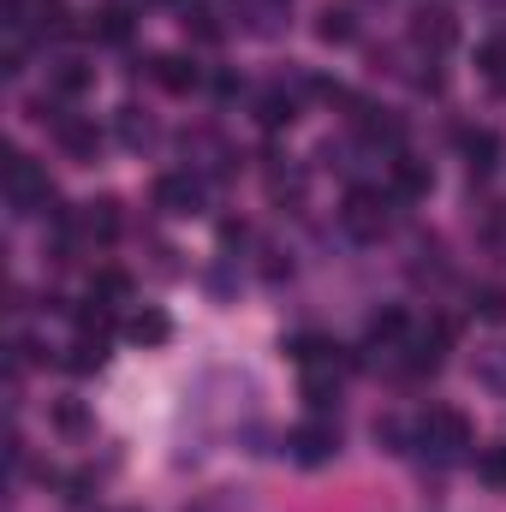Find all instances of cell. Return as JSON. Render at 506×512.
Wrapping results in <instances>:
<instances>
[{"mask_svg": "<svg viewBox=\"0 0 506 512\" xmlns=\"http://www.w3.org/2000/svg\"><path fill=\"white\" fill-rule=\"evenodd\" d=\"M0 185H6V203H12V215H36V209H48V203H54V185H48V173H42V167H36L24 149H6Z\"/></svg>", "mask_w": 506, "mask_h": 512, "instance_id": "6da1fadb", "label": "cell"}, {"mask_svg": "<svg viewBox=\"0 0 506 512\" xmlns=\"http://www.w3.org/2000/svg\"><path fill=\"white\" fill-rule=\"evenodd\" d=\"M340 227H346L352 239L376 245L381 233L393 227V209H387V197H381V191H364V185H352V191H346V203H340Z\"/></svg>", "mask_w": 506, "mask_h": 512, "instance_id": "7a4b0ae2", "label": "cell"}, {"mask_svg": "<svg viewBox=\"0 0 506 512\" xmlns=\"http://www.w3.org/2000/svg\"><path fill=\"white\" fill-rule=\"evenodd\" d=\"M42 120L54 126V143H60L72 161H96V149H102V126H96L90 114H72V108H48V102H42Z\"/></svg>", "mask_w": 506, "mask_h": 512, "instance_id": "3957f363", "label": "cell"}, {"mask_svg": "<svg viewBox=\"0 0 506 512\" xmlns=\"http://www.w3.org/2000/svg\"><path fill=\"white\" fill-rule=\"evenodd\" d=\"M417 441H423V447H435L441 459H453V453H465V447H471V423H465L453 405H429V411L417 417Z\"/></svg>", "mask_w": 506, "mask_h": 512, "instance_id": "277c9868", "label": "cell"}, {"mask_svg": "<svg viewBox=\"0 0 506 512\" xmlns=\"http://www.w3.org/2000/svg\"><path fill=\"white\" fill-rule=\"evenodd\" d=\"M286 453H292L298 465H328V459L340 453V429L322 423V417H316V423H298V429L286 435Z\"/></svg>", "mask_w": 506, "mask_h": 512, "instance_id": "5b68a950", "label": "cell"}, {"mask_svg": "<svg viewBox=\"0 0 506 512\" xmlns=\"http://www.w3.org/2000/svg\"><path fill=\"white\" fill-rule=\"evenodd\" d=\"M155 209L161 215H197L203 209V179L197 173H161L155 179Z\"/></svg>", "mask_w": 506, "mask_h": 512, "instance_id": "8992f818", "label": "cell"}, {"mask_svg": "<svg viewBox=\"0 0 506 512\" xmlns=\"http://www.w3.org/2000/svg\"><path fill=\"white\" fill-rule=\"evenodd\" d=\"M411 42H417V48H435V54H447V48L459 42V18H453L447 6H423V12L411 18Z\"/></svg>", "mask_w": 506, "mask_h": 512, "instance_id": "52a82bcc", "label": "cell"}, {"mask_svg": "<svg viewBox=\"0 0 506 512\" xmlns=\"http://www.w3.org/2000/svg\"><path fill=\"white\" fill-rule=\"evenodd\" d=\"M149 72H155V84H161V90H173V96H191V90L203 84L197 60H185V54H155V60H149Z\"/></svg>", "mask_w": 506, "mask_h": 512, "instance_id": "ba28073f", "label": "cell"}, {"mask_svg": "<svg viewBox=\"0 0 506 512\" xmlns=\"http://www.w3.org/2000/svg\"><path fill=\"white\" fill-rule=\"evenodd\" d=\"M459 155H465V167H471V179H483V173H495V161H501V137L489 126L477 131H459Z\"/></svg>", "mask_w": 506, "mask_h": 512, "instance_id": "9c48e42d", "label": "cell"}, {"mask_svg": "<svg viewBox=\"0 0 506 512\" xmlns=\"http://www.w3.org/2000/svg\"><path fill=\"white\" fill-rule=\"evenodd\" d=\"M387 173H393V197H429V185H435L429 161H417V155H393Z\"/></svg>", "mask_w": 506, "mask_h": 512, "instance_id": "30bf717a", "label": "cell"}, {"mask_svg": "<svg viewBox=\"0 0 506 512\" xmlns=\"http://www.w3.org/2000/svg\"><path fill=\"white\" fill-rule=\"evenodd\" d=\"M78 227L90 233V239H120V203L114 197H96V203H84V215H78Z\"/></svg>", "mask_w": 506, "mask_h": 512, "instance_id": "8fae6325", "label": "cell"}, {"mask_svg": "<svg viewBox=\"0 0 506 512\" xmlns=\"http://www.w3.org/2000/svg\"><path fill=\"white\" fill-rule=\"evenodd\" d=\"M292 120H298V102H292L286 90H262V96H256V126L262 131H286Z\"/></svg>", "mask_w": 506, "mask_h": 512, "instance_id": "7c38bea8", "label": "cell"}, {"mask_svg": "<svg viewBox=\"0 0 506 512\" xmlns=\"http://www.w3.org/2000/svg\"><path fill=\"white\" fill-rule=\"evenodd\" d=\"M316 36L322 42H352L358 36V6H322V18H316Z\"/></svg>", "mask_w": 506, "mask_h": 512, "instance_id": "4fadbf2b", "label": "cell"}, {"mask_svg": "<svg viewBox=\"0 0 506 512\" xmlns=\"http://www.w3.org/2000/svg\"><path fill=\"white\" fill-rule=\"evenodd\" d=\"M48 84H54V96H84L96 84V72L84 60H60V66H48Z\"/></svg>", "mask_w": 506, "mask_h": 512, "instance_id": "5bb4252c", "label": "cell"}, {"mask_svg": "<svg viewBox=\"0 0 506 512\" xmlns=\"http://www.w3.org/2000/svg\"><path fill=\"white\" fill-rule=\"evenodd\" d=\"M90 298L108 304V310H120V304L131 298V280L120 274V268H102V274H90Z\"/></svg>", "mask_w": 506, "mask_h": 512, "instance_id": "9a60e30c", "label": "cell"}, {"mask_svg": "<svg viewBox=\"0 0 506 512\" xmlns=\"http://www.w3.org/2000/svg\"><path fill=\"white\" fill-rule=\"evenodd\" d=\"M126 334H131V340H137V346H161V340L173 334V322H167L161 310H137V316H131V322H126Z\"/></svg>", "mask_w": 506, "mask_h": 512, "instance_id": "2e32d148", "label": "cell"}, {"mask_svg": "<svg viewBox=\"0 0 506 512\" xmlns=\"http://www.w3.org/2000/svg\"><path fill=\"white\" fill-rule=\"evenodd\" d=\"M268 197H274V203H304V173L274 161V167H268Z\"/></svg>", "mask_w": 506, "mask_h": 512, "instance_id": "e0dca14e", "label": "cell"}, {"mask_svg": "<svg viewBox=\"0 0 506 512\" xmlns=\"http://www.w3.org/2000/svg\"><path fill=\"white\" fill-rule=\"evenodd\" d=\"M102 364H108V340H84V334H78L66 370H72V376H90V370H102Z\"/></svg>", "mask_w": 506, "mask_h": 512, "instance_id": "ac0fdd59", "label": "cell"}, {"mask_svg": "<svg viewBox=\"0 0 506 512\" xmlns=\"http://www.w3.org/2000/svg\"><path fill=\"white\" fill-rule=\"evenodd\" d=\"M477 66H483V78H489L495 90H506V36H489V42L477 48Z\"/></svg>", "mask_w": 506, "mask_h": 512, "instance_id": "d6986e66", "label": "cell"}, {"mask_svg": "<svg viewBox=\"0 0 506 512\" xmlns=\"http://www.w3.org/2000/svg\"><path fill=\"white\" fill-rule=\"evenodd\" d=\"M477 477H483L489 489H506V441H495V447H477Z\"/></svg>", "mask_w": 506, "mask_h": 512, "instance_id": "ffe728a7", "label": "cell"}, {"mask_svg": "<svg viewBox=\"0 0 506 512\" xmlns=\"http://www.w3.org/2000/svg\"><path fill=\"white\" fill-rule=\"evenodd\" d=\"M54 429H60V435H90V411H84L78 399H60V405H54Z\"/></svg>", "mask_w": 506, "mask_h": 512, "instance_id": "44dd1931", "label": "cell"}, {"mask_svg": "<svg viewBox=\"0 0 506 512\" xmlns=\"http://www.w3.org/2000/svg\"><path fill=\"white\" fill-rule=\"evenodd\" d=\"M304 399H310L316 411H328V405H340V382L322 376V370H310V376H304Z\"/></svg>", "mask_w": 506, "mask_h": 512, "instance_id": "7402d4cb", "label": "cell"}, {"mask_svg": "<svg viewBox=\"0 0 506 512\" xmlns=\"http://www.w3.org/2000/svg\"><path fill=\"white\" fill-rule=\"evenodd\" d=\"M370 340H376V346L405 340V310H381V316H370Z\"/></svg>", "mask_w": 506, "mask_h": 512, "instance_id": "603a6c76", "label": "cell"}, {"mask_svg": "<svg viewBox=\"0 0 506 512\" xmlns=\"http://www.w3.org/2000/svg\"><path fill=\"white\" fill-rule=\"evenodd\" d=\"M483 322H506V286H477V304H471Z\"/></svg>", "mask_w": 506, "mask_h": 512, "instance_id": "cb8c5ba5", "label": "cell"}, {"mask_svg": "<svg viewBox=\"0 0 506 512\" xmlns=\"http://www.w3.org/2000/svg\"><path fill=\"white\" fill-rule=\"evenodd\" d=\"M96 36H102V42H126V36H131V12H126V6H108V12H102V24H96Z\"/></svg>", "mask_w": 506, "mask_h": 512, "instance_id": "d4e9b609", "label": "cell"}, {"mask_svg": "<svg viewBox=\"0 0 506 512\" xmlns=\"http://www.w3.org/2000/svg\"><path fill=\"white\" fill-rule=\"evenodd\" d=\"M120 137H126L131 149H143V143H149V137H155V126H149V120H143V114H137V108H126V114H120Z\"/></svg>", "mask_w": 506, "mask_h": 512, "instance_id": "484cf974", "label": "cell"}, {"mask_svg": "<svg viewBox=\"0 0 506 512\" xmlns=\"http://www.w3.org/2000/svg\"><path fill=\"white\" fill-rule=\"evenodd\" d=\"M185 30H191V36H203V42H221V24H215V12H203V6H197V12H185Z\"/></svg>", "mask_w": 506, "mask_h": 512, "instance_id": "4316f807", "label": "cell"}]
</instances>
